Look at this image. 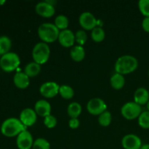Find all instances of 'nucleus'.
I'll return each instance as SVG.
<instances>
[{
  "label": "nucleus",
  "mask_w": 149,
  "mask_h": 149,
  "mask_svg": "<svg viewBox=\"0 0 149 149\" xmlns=\"http://www.w3.org/2000/svg\"><path fill=\"white\" fill-rule=\"evenodd\" d=\"M24 130H26V127L23 125L20 119L13 117L4 120L1 126V134L8 138L17 136Z\"/></svg>",
  "instance_id": "obj_1"
},
{
  "label": "nucleus",
  "mask_w": 149,
  "mask_h": 149,
  "mask_svg": "<svg viewBox=\"0 0 149 149\" xmlns=\"http://www.w3.org/2000/svg\"><path fill=\"white\" fill-rule=\"evenodd\" d=\"M138 66V60L132 55H123L118 58L115 63V71L117 74H127L133 72Z\"/></svg>",
  "instance_id": "obj_2"
},
{
  "label": "nucleus",
  "mask_w": 149,
  "mask_h": 149,
  "mask_svg": "<svg viewBox=\"0 0 149 149\" xmlns=\"http://www.w3.org/2000/svg\"><path fill=\"white\" fill-rule=\"evenodd\" d=\"M60 31L55 24L49 23H42L38 29L39 37L45 43H52L58 39Z\"/></svg>",
  "instance_id": "obj_3"
},
{
  "label": "nucleus",
  "mask_w": 149,
  "mask_h": 149,
  "mask_svg": "<svg viewBox=\"0 0 149 149\" xmlns=\"http://www.w3.org/2000/svg\"><path fill=\"white\" fill-rule=\"evenodd\" d=\"M50 55V49L47 43L39 42L36 44L32 50V58L33 62L42 65L47 62Z\"/></svg>",
  "instance_id": "obj_4"
},
{
  "label": "nucleus",
  "mask_w": 149,
  "mask_h": 149,
  "mask_svg": "<svg viewBox=\"0 0 149 149\" xmlns=\"http://www.w3.org/2000/svg\"><path fill=\"white\" fill-rule=\"evenodd\" d=\"M20 63L18 55L13 52H10L2 55L0 58V67L4 71L7 73L15 71Z\"/></svg>",
  "instance_id": "obj_5"
},
{
  "label": "nucleus",
  "mask_w": 149,
  "mask_h": 149,
  "mask_svg": "<svg viewBox=\"0 0 149 149\" xmlns=\"http://www.w3.org/2000/svg\"><path fill=\"white\" fill-rule=\"evenodd\" d=\"M142 109L140 105L135 102H128L123 105L121 109V113L124 118L128 120H132L139 117L142 113Z\"/></svg>",
  "instance_id": "obj_6"
},
{
  "label": "nucleus",
  "mask_w": 149,
  "mask_h": 149,
  "mask_svg": "<svg viewBox=\"0 0 149 149\" xmlns=\"http://www.w3.org/2000/svg\"><path fill=\"white\" fill-rule=\"evenodd\" d=\"M87 109L90 114L97 116L106 111L107 109V106L102 99L95 97L90 100V101L88 102L87 105Z\"/></svg>",
  "instance_id": "obj_7"
},
{
  "label": "nucleus",
  "mask_w": 149,
  "mask_h": 149,
  "mask_svg": "<svg viewBox=\"0 0 149 149\" xmlns=\"http://www.w3.org/2000/svg\"><path fill=\"white\" fill-rule=\"evenodd\" d=\"M60 86L54 81H47L42 84L39 88L40 94L47 98H52L59 93Z\"/></svg>",
  "instance_id": "obj_8"
},
{
  "label": "nucleus",
  "mask_w": 149,
  "mask_h": 149,
  "mask_svg": "<svg viewBox=\"0 0 149 149\" xmlns=\"http://www.w3.org/2000/svg\"><path fill=\"white\" fill-rule=\"evenodd\" d=\"M16 144L19 149H31L33 146V137L30 132L24 130L17 136Z\"/></svg>",
  "instance_id": "obj_9"
},
{
  "label": "nucleus",
  "mask_w": 149,
  "mask_h": 149,
  "mask_svg": "<svg viewBox=\"0 0 149 149\" xmlns=\"http://www.w3.org/2000/svg\"><path fill=\"white\" fill-rule=\"evenodd\" d=\"M79 22L80 26L87 31L94 29L97 25L96 18L92 13L89 12H84L81 13L79 18Z\"/></svg>",
  "instance_id": "obj_10"
},
{
  "label": "nucleus",
  "mask_w": 149,
  "mask_h": 149,
  "mask_svg": "<svg viewBox=\"0 0 149 149\" xmlns=\"http://www.w3.org/2000/svg\"><path fill=\"white\" fill-rule=\"evenodd\" d=\"M122 145L125 149H141L142 142L138 136L133 134H129L122 138Z\"/></svg>",
  "instance_id": "obj_11"
},
{
  "label": "nucleus",
  "mask_w": 149,
  "mask_h": 149,
  "mask_svg": "<svg viewBox=\"0 0 149 149\" xmlns=\"http://www.w3.org/2000/svg\"><path fill=\"white\" fill-rule=\"evenodd\" d=\"M36 113L32 109H23L20 114V120L23 125L26 127H31L34 125L36 122Z\"/></svg>",
  "instance_id": "obj_12"
},
{
  "label": "nucleus",
  "mask_w": 149,
  "mask_h": 149,
  "mask_svg": "<svg viewBox=\"0 0 149 149\" xmlns=\"http://www.w3.org/2000/svg\"><path fill=\"white\" fill-rule=\"evenodd\" d=\"M36 13L39 15L44 17H50L54 15L55 13V7L53 5L49 4L46 1L39 2L35 7Z\"/></svg>",
  "instance_id": "obj_13"
},
{
  "label": "nucleus",
  "mask_w": 149,
  "mask_h": 149,
  "mask_svg": "<svg viewBox=\"0 0 149 149\" xmlns=\"http://www.w3.org/2000/svg\"><path fill=\"white\" fill-rule=\"evenodd\" d=\"M58 41L60 44L64 47H70L74 45L75 42V34L73 33L72 31L69 29L60 31Z\"/></svg>",
  "instance_id": "obj_14"
},
{
  "label": "nucleus",
  "mask_w": 149,
  "mask_h": 149,
  "mask_svg": "<svg viewBox=\"0 0 149 149\" xmlns=\"http://www.w3.org/2000/svg\"><path fill=\"white\" fill-rule=\"evenodd\" d=\"M34 111L39 116L45 118L51 114V106L45 100H39L34 106Z\"/></svg>",
  "instance_id": "obj_15"
},
{
  "label": "nucleus",
  "mask_w": 149,
  "mask_h": 149,
  "mask_svg": "<svg viewBox=\"0 0 149 149\" xmlns=\"http://www.w3.org/2000/svg\"><path fill=\"white\" fill-rule=\"evenodd\" d=\"M149 100V93L144 87L137 89L134 93V102L140 106L147 104Z\"/></svg>",
  "instance_id": "obj_16"
},
{
  "label": "nucleus",
  "mask_w": 149,
  "mask_h": 149,
  "mask_svg": "<svg viewBox=\"0 0 149 149\" xmlns=\"http://www.w3.org/2000/svg\"><path fill=\"white\" fill-rule=\"evenodd\" d=\"M13 81H14L15 85L17 88L21 89V90L27 88L30 84L29 77L24 72L16 73L13 78Z\"/></svg>",
  "instance_id": "obj_17"
},
{
  "label": "nucleus",
  "mask_w": 149,
  "mask_h": 149,
  "mask_svg": "<svg viewBox=\"0 0 149 149\" xmlns=\"http://www.w3.org/2000/svg\"><path fill=\"white\" fill-rule=\"evenodd\" d=\"M70 55L72 58L73 61L76 62H80L83 61L85 57V51H84V47L80 45L73 47L70 51Z\"/></svg>",
  "instance_id": "obj_18"
},
{
  "label": "nucleus",
  "mask_w": 149,
  "mask_h": 149,
  "mask_svg": "<svg viewBox=\"0 0 149 149\" xmlns=\"http://www.w3.org/2000/svg\"><path fill=\"white\" fill-rule=\"evenodd\" d=\"M41 65L35 62H31L27 64L24 68V73L30 78L35 77L40 73Z\"/></svg>",
  "instance_id": "obj_19"
},
{
  "label": "nucleus",
  "mask_w": 149,
  "mask_h": 149,
  "mask_svg": "<svg viewBox=\"0 0 149 149\" xmlns=\"http://www.w3.org/2000/svg\"><path fill=\"white\" fill-rule=\"evenodd\" d=\"M111 85L115 90H121L123 88L125 83V79L123 75L116 73L111 77L110 80Z\"/></svg>",
  "instance_id": "obj_20"
},
{
  "label": "nucleus",
  "mask_w": 149,
  "mask_h": 149,
  "mask_svg": "<svg viewBox=\"0 0 149 149\" xmlns=\"http://www.w3.org/2000/svg\"><path fill=\"white\" fill-rule=\"evenodd\" d=\"M12 47V42L7 36H0V55H4L10 52Z\"/></svg>",
  "instance_id": "obj_21"
},
{
  "label": "nucleus",
  "mask_w": 149,
  "mask_h": 149,
  "mask_svg": "<svg viewBox=\"0 0 149 149\" xmlns=\"http://www.w3.org/2000/svg\"><path fill=\"white\" fill-rule=\"evenodd\" d=\"M68 116L71 118H78L81 113V105L77 102H73L70 103L67 109Z\"/></svg>",
  "instance_id": "obj_22"
},
{
  "label": "nucleus",
  "mask_w": 149,
  "mask_h": 149,
  "mask_svg": "<svg viewBox=\"0 0 149 149\" xmlns=\"http://www.w3.org/2000/svg\"><path fill=\"white\" fill-rule=\"evenodd\" d=\"M68 19L66 16L63 15H60L57 16L55 20V25L59 30H65L67 29L68 26Z\"/></svg>",
  "instance_id": "obj_23"
},
{
  "label": "nucleus",
  "mask_w": 149,
  "mask_h": 149,
  "mask_svg": "<svg viewBox=\"0 0 149 149\" xmlns=\"http://www.w3.org/2000/svg\"><path fill=\"white\" fill-rule=\"evenodd\" d=\"M59 94L65 100L71 99L74 95V91L71 87L68 85L60 86Z\"/></svg>",
  "instance_id": "obj_24"
},
{
  "label": "nucleus",
  "mask_w": 149,
  "mask_h": 149,
  "mask_svg": "<svg viewBox=\"0 0 149 149\" xmlns=\"http://www.w3.org/2000/svg\"><path fill=\"white\" fill-rule=\"evenodd\" d=\"M106 36L104 30L101 27H95L92 30L91 37L95 42H101Z\"/></svg>",
  "instance_id": "obj_25"
},
{
  "label": "nucleus",
  "mask_w": 149,
  "mask_h": 149,
  "mask_svg": "<svg viewBox=\"0 0 149 149\" xmlns=\"http://www.w3.org/2000/svg\"><path fill=\"white\" fill-rule=\"evenodd\" d=\"M98 122L101 126L108 127L111 122V113L108 111H106L101 114L99 115Z\"/></svg>",
  "instance_id": "obj_26"
},
{
  "label": "nucleus",
  "mask_w": 149,
  "mask_h": 149,
  "mask_svg": "<svg viewBox=\"0 0 149 149\" xmlns=\"http://www.w3.org/2000/svg\"><path fill=\"white\" fill-rule=\"evenodd\" d=\"M138 124L143 129H149V111L142 112L138 117Z\"/></svg>",
  "instance_id": "obj_27"
},
{
  "label": "nucleus",
  "mask_w": 149,
  "mask_h": 149,
  "mask_svg": "<svg viewBox=\"0 0 149 149\" xmlns=\"http://www.w3.org/2000/svg\"><path fill=\"white\" fill-rule=\"evenodd\" d=\"M33 149H50V144L45 138H37L33 142Z\"/></svg>",
  "instance_id": "obj_28"
},
{
  "label": "nucleus",
  "mask_w": 149,
  "mask_h": 149,
  "mask_svg": "<svg viewBox=\"0 0 149 149\" xmlns=\"http://www.w3.org/2000/svg\"><path fill=\"white\" fill-rule=\"evenodd\" d=\"M138 7L143 15L145 17H149V0H140Z\"/></svg>",
  "instance_id": "obj_29"
},
{
  "label": "nucleus",
  "mask_w": 149,
  "mask_h": 149,
  "mask_svg": "<svg viewBox=\"0 0 149 149\" xmlns=\"http://www.w3.org/2000/svg\"><path fill=\"white\" fill-rule=\"evenodd\" d=\"M87 33H86V32L84 31L79 30L75 33V41L80 46L84 45L86 43V42H87Z\"/></svg>",
  "instance_id": "obj_30"
},
{
  "label": "nucleus",
  "mask_w": 149,
  "mask_h": 149,
  "mask_svg": "<svg viewBox=\"0 0 149 149\" xmlns=\"http://www.w3.org/2000/svg\"><path fill=\"white\" fill-rule=\"evenodd\" d=\"M58 123V121L57 119L52 115H49V116H46L44 119V124H45V126L47 127L49 129H52L54 128L57 125Z\"/></svg>",
  "instance_id": "obj_31"
},
{
  "label": "nucleus",
  "mask_w": 149,
  "mask_h": 149,
  "mask_svg": "<svg viewBox=\"0 0 149 149\" xmlns=\"http://www.w3.org/2000/svg\"><path fill=\"white\" fill-rule=\"evenodd\" d=\"M80 122L77 118H71V119L68 122V125L71 129H77L79 127Z\"/></svg>",
  "instance_id": "obj_32"
},
{
  "label": "nucleus",
  "mask_w": 149,
  "mask_h": 149,
  "mask_svg": "<svg viewBox=\"0 0 149 149\" xmlns=\"http://www.w3.org/2000/svg\"><path fill=\"white\" fill-rule=\"evenodd\" d=\"M142 27L146 32L149 33V17H144L142 21Z\"/></svg>",
  "instance_id": "obj_33"
},
{
  "label": "nucleus",
  "mask_w": 149,
  "mask_h": 149,
  "mask_svg": "<svg viewBox=\"0 0 149 149\" xmlns=\"http://www.w3.org/2000/svg\"><path fill=\"white\" fill-rule=\"evenodd\" d=\"M141 149H149V144H143V145H142V146H141Z\"/></svg>",
  "instance_id": "obj_34"
},
{
  "label": "nucleus",
  "mask_w": 149,
  "mask_h": 149,
  "mask_svg": "<svg viewBox=\"0 0 149 149\" xmlns=\"http://www.w3.org/2000/svg\"><path fill=\"white\" fill-rule=\"evenodd\" d=\"M146 107H147V109H148V111H149V100L146 104Z\"/></svg>",
  "instance_id": "obj_35"
},
{
  "label": "nucleus",
  "mask_w": 149,
  "mask_h": 149,
  "mask_svg": "<svg viewBox=\"0 0 149 149\" xmlns=\"http://www.w3.org/2000/svg\"><path fill=\"white\" fill-rule=\"evenodd\" d=\"M5 3V1H0V5H3Z\"/></svg>",
  "instance_id": "obj_36"
},
{
  "label": "nucleus",
  "mask_w": 149,
  "mask_h": 149,
  "mask_svg": "<svg viewBox=\"0 0 149 149\" xmlns=\"http://www.w3.org/2000/svg\"><path fill=\"white\" fill-rule=\"evenodd\" d=\"M148 77H149V71H148Z\"/></svg>",
  "instance_id": "obj_37"
}]
</instances>
